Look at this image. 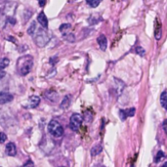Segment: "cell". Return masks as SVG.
Segmentation results:
<instances>
[{"mask_svg":"<svg viewBox=\"0 0 167 167\" xmlns=\"http://www.w3.org/2000/svg\"><path fill=\"white\" fill-rule=\"evenodd\" d=\"M18 71L21 75H27L31 73V70L33 67V58L31 55H25L19 58L17 62Z\"/></svg>","mask_w":167,"mask_h":167,"instance_id":"1","label":"cell"},{"mask_svg":"<svg viewBox=\"0 0 167 167\" xmlns=\"http://www.w3.org/2000/svg\"><path fill=\"white\" fill-rule=\"evenodd\" d=\"M48 131L53 137L60 138L64 134V127L57 120H51L48 124Z\"/></svg>","mask_w":167,"mask_h":167,"instance_id":"2","label":"cell"},{"mask_svg":"<svg viewBox=\"0 0 167 167\" xmlns=\"http://www.w3.org/2000/svg\"><path fill=\"white\" fill-rule=\"evenodd\" d=\"M35 43H36L39 47H44L47 43L49 42L50 36L43 29H38L37 34L35 35Z\"/></svg>","mask_w":167,"mask_h":167,"instance_id":"3","label":"cell"},{"mask_svg":"<svg viewBox=\"0 0 167 167\" xmlns=\"http://www.w3.org/2000/svg\"><path fill=\"white\" fill-rule=\"evenodd\" d=\"M83 122V117L80 113H73L69 119V127L73 131H78Z\"/></svg>","mask_w":167,"mask_h":167,"instance_id":"4","label":"cell"},{"mask_svg":"<svg viewBox=\"0 0 167 167\" xmlns=\"http://www.w3.org/2000/svg\"><path fill=\"white\" fill-rule=\"evenodd\" d=\"M40 104V98L38 96H31L28 99V102L23 105V108L26 109H34Z\"/></svg>","mask_w":167,"mask_h":167,"instance_id":"5","label":"cell"},{"mask_svg":"<svg viewBox=\"0 0 167 167\" xmlns=\"http://www.w3.org/2000/svg\"><path fill=\"white\" fill-rule=\"evenodd\" d=\"M14 97L13 95L8 92H0V105L10 103L11 101H13Z\"/></svg>","mask_w":167,"mask_h":167,"instance_id":"6","label":"cell"},{"mask_svg":"<svg viewBox=\"0 0 167 167\" xmlns=\"http://www.w3.org/2000/svg\"><path fill=\"white\" fill-rule=\"evenodd\" d=\"M5 152L6 153L8 154L9 157H15L17 154V148H16V145L14 143H8L7 145H6V148H5Z\"/></svg>","mask_w":167,"mask_h":167,"instance_id":"7","label":"cell"},{"mask_svg":"<svg viewBox=\"0 0 167 167\" xmlns=\"http://www.w3.org/2000/svg\"><path fill=\"white\" fill-rule=\"evenodd\" d=\"M135 115V109H129V110H121L119 111V116H120L121 120H125L128 116H134Z\"/></svg>","mask_w":167,"mask_h":167,"instance_id":"8","label":"cell"},{"mask_svg":"<svg viewBox=\"0 0 167 167\" xmlns=\"http://www.w3.org/2000/svg\"><path fill=\"white\" fill-rule=\"evenodd\" d=\"M97 42L99 44L100 49L102 51H106V47H108V39L105 36L104 34H101L100 36L97 39Z\"/></svg>","mask_w":167,"mask_h":167,"instance_id":"9","label":"cell"},{"mask_svg":"<svg viewBox=\"0 0 167 167\" xmlns=\"http://www.w3.org/2000/svg\"><path fill=\"white\" fill-rule=\"evenodd\" d=\"M161 34H162L161 23H159V21L157 19L156 23H154V37H156L157 40H159L161 38Z\"/></svg>","mask_w":167,"mask_h":167,"instance_id":"10","label":"cell"},{"mask_svg":"<svg viewBox=\"0 0 167 167\" xmlns=\"http://www.w3.org/2000/svg\"><path fill=\"white\" fill-rule=\"evenodd\" d=\"M37 22L40 23V26L42 27L43 28L46 29L47 27H48V20H47V17H46V15L43 13V12H41V13L38 14Z\"/></svg>","mask_w":167,"mask_h":167,"instance_id":"11","label":"cell"},{"mask_svg":"<svg viewBox=\"0 0 167 167\" xmlns=\"http://www.w3.org/2000/svg\"><path fill=\"white\" fill-rule=\"evenodd\" d=\"M102 151H103V147L101 146V145H95L92 148H91V151H90V152H91V156L92 157H96V156H98L99 153H101L102 152Z\"/></svg>","mask_w":167,"mask_h":167,"instance_id":"12","label":"cell"},{"mask_svg":"<svg viewBox=\"0 0 167 167\" xmlns=\"http://www.w3.org/2000/svg\"><path fill=\"white\" fill-rule=\"evenodd\" d=\"M160 104H161L163 109H166V106H167V93H166V91H163L161 93V95H160Z\"/></svg>","mask_w":167,"mask_h":167,"instance_id":"13","label":"cell"},{"mask_svg":"<svg viewBox=\"0 0 167 167\" xmlns=\"http://www.w3.org/2000/svg\"><path fill=\"white\" fill-rule=\"evenodd\" d=\"M9 63H10V61L8 58H0V70L7 68L9 65Z\"/></svg>","mask_w":167,"mask_h":167,"instance_id":"14","label":"cell"},{"mask_svg":"<svg viewBox=\"0 0 167 167\" xmlns=\"http://www.w3.org/2000/svg\"><path fill=\"white\" fill-rule=\"evenodd\" d=\"M36 28H37V25H36V22H32L31 23V27H29L28 28H27V33L29 34V35H33L34 33H35V31H36Z\"/></svg>","mask_w":167,"mask_h":167,"instance_id":"15","label":"cell"},{"mask_svg":"<svg viewBox=\"0 0 167 167\" xmlns=\"http://www.w3.org/2000/svg\"><path fill=\"white\" fill-rule=\"evenodd\" d=\"M70 28H71V25H69V23H64V25H62L61 27H60V31L63 34H65L70 31Z\"/></svg>","mask_w":167,"mask_h":167,"instance_id":"16","label":"cell"},{"mask_svg":"<svg viewBox=\"0 0 167 167\" xmlns=\"http://www.w3.org/2000/svg\"><path fill=\"white\" fill-rule=\"evenodd\" d=\"M87 1V4L90 6L92 8H96L100 5V3L103 1V0H86Z\"/></svg>","mask_w":167,"mask_h":167,"instance_id":"17","label":"cell"},{"mask_svg":"<svg viewBox=\"0 0 167 167\" xmlns=\"http://www.w3.org/2000/svg\"><path fill=\"white\" fill-rule=\"evenodd\" d=\"M69 103H70V99L69 96H65L63 100V102L61 103V108L62 109H67L68 106H69Z\"/></svg>","mask_w":167,"mask_h":167,"instance_id":"18","label":"cell"},{"mask_svg":"<svg viewBox=\"0 0 167 167\" xmlns=\"http://www.w3.org/2000/svg\"><path fill=\"white\" fill-rule=\"evenodd\" d=\"M64 38L67 40V41H69V42H73L74 39H75L74 35H73V33H69V32L64 34Z\"/></svg>","mask_w":167,"mask_h":167,"instance_id":"19","label":"cell"},{"mask_svg":"<svg viewBox=\"0 0 167 167\" xmlns=\"http://www.w3.org/2000/svg\"><path fill=\"white\" fill-rule=\"evenodd\" d=\"M164 157V153H163V152H161V151H159V152H157V157H154V162H159L160 161V159L161 158H163Z\"/></svg>","mask_w":167,"mask_h":167,"instance_id":"20","label":"cell"},{"mask_svg":"<svg viewBox=\"0 0 167 167\" xmlns=\"http://www.w3.org/2000/svg\"><path fill=\"white\" fill-rule=\"evenodd\" d=\"M135 51H136V53L138 55H140V56H144L145 55V53H146V51H145V49L144 48H142V47H140V46H138V47H136V49H135Z\"/></svg>","mask_w":167,"mask_h":167,"instance_id":"21","label":"cell"},{"mask_svg":"<svg viewBox=\"0 0 167 167\" xmlns=\"http://www.w3.org/2000/svg\"><path fill=\"white\" fill-rule=\"evenodd\" d=\"M6 140H7V135L3 132H0V144H2L4 143Z\"/></svg>","mask_w":167,"mask_h":167,"instance_id":"22","label":"cell"},{"mask_svg":"<svg viewBox=\"0 0 167 167\" xmlns=\"http://www.w3.org/2000/svg\"><path fill=\"white\" fill-rule=\"evenodd\" d=\"M34 164H33V162H31V160H28V161L27 162V163H25L23 164V166H33Z\"/></svg>","mask_w":167,"mask_h":167,"instance_id":"23","label":"cell"},{"mask_svg":"<svg viewBox=\"0 0 167 167\" xmlns=\"http://www.w3.org/2000/svg\"><path fill=\"white\" fill-rule=\"evenodd\" d=\"M39 1V5H40V7H43V6L45 5V0H38Z\"/></svg>","mask_w":167,"mask_h":167,"instance_id":"24","label":"cell"},{"mask_svg":"<svg viewBox=\"0 0 167 167\" xmlns=\"http://www.w3.org/2000/svg\"><path fill=\"white\" fill-rule=\"evenodd\" d=\"M162 127H163L164 132L166 133V130H167V129H166V120H164V121H163V123H162Z\"/></svg>","mask_w":167,"mask_h":167,"instance_id":"25","label":"cell"},{"mask_svg":"<svg viewBox=\"0 0 167 167\" xmlns=\"http://www.w3.org/2000/svg\"><path fill=\"white\" fill-rule=\"evenodd\" d=\"M70 1H75V0H70Z\"/></svg>","mask_w":167,"mask_h":167,"instance_id":"26","label":"cell"}]
</instances>
